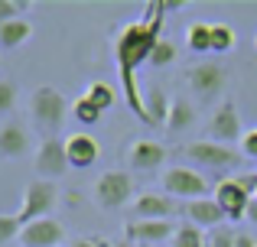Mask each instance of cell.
Returning <instances> with one entry per match:
<instances>
[{
	"label": "cell",
	"instance_id": "1",
	"mask_svg": "<svg viewBox=\"0 0 257 247\" xmlns=\"http://www.w3.org/2000/svg\"><path fill=\"white\" fill-rule=\"evenodd\" d=\"M163 10L166 4H150V17L140 23H127L120 26L117 39H114V59H117V72H120V85H124V101L140 121H147V108H144V91L137 85V65H147L153 46L160 43V30H163Z\"/></svg>",
	"mask_w": 257,
	"mask_h": 247
},
{
	"label": "cell",
	"instance_id": "2",
	"mask_svg": "<svg viewBox=\"0 0 257 247\" xmlns=\"http://www.w3.org/2000/svg\"><path fill=\"white\" fill-rule=\"evenodd\" d=\"M65 114H69V101H65V95L59 88H52V85H39L36 91L30 95V117L33 124L39 127V130H59L65 121Z\"/></svg>",
	"mask_w": 257,
	"mask_h": 247
},
{
	"label": "cell",
	"instance_id": "3",
	"mask_svg": "<svg viewBox=\"0 0 257 247\" xmlns=\"http://www.w3.org/2000/svg\"><path fill=\"white\" fill-rule=\"evenodd\" d=\"M94 205L104 211H114V208H124L127 202H137L134 198V176L127 169H107L94 179Z\"/></svg>",
	"mask_w": 257,
	"mask_h": 247
},
{
	"label": "cell",
	"instance_id": "4",
	"mask_svg": "<svg viewBox=\"0 0 257 247\" xmlns=\"http://www.w3.org/2000/svg\"><path fill=\"white\" fill-rule=\"evenodd\" d=\"M56 205H59V185L46 182V179H33L23 189V202H20L17 221L26 228V224L39 221V218H52V208H56Z\"/></svg>",
	"mask_w": 257,
	"mask_h": 247
},
{
	"label": "cell",
	"instance_id": "5",
	"mask_svg": "<svg viewBox=\"0 0 257 247\" xmlns=\"http://www.w3.org/2000/svg\"><path fill=\"white\" fill-rule=\"evenodd\" d=\"M160 185L163 192L176 202H199V198L208 195V182L199 169H189V166H166L163 176H160Z\"/></svg>",
	"mask_w": 257,
	"mask_h": 247
},
{
	"label": "cell",
	"instance_id": "6",
	"mask_svg": "<svg viewBox=\"0 0 257 247\" xmlns=\"http://www.w3.org/2000/svg\"><path fill=\"white\" fill-rule=\"evenodd\" d=\"M186 159H192L195 166H205V169H231L241 163V153L234 146L215 143V140H195V143L182 146Z\"/></svg>",
	"mask_w": 257,
	"mask_h": 247
},
{
	"label": "cell",
	"instance_id": "7",
	"mask_svg": "<svg viewBox=\"0 0 257 247\" xmlns=\"http://www.w3.org/2000/svg\"><path fill=\"white\" fill-rule=\"evenodd\" d=\"M33 169H36L39 179H46V182H56V179H62L65 172L72 169L69 166V153H65V140L59 137H46L43 143L36 146V156H33Z\"/></svg>",
	"mask_w": 257,
	"mask_h": 247
},
{
	"label": "cell",
	"instance_id": "8",
	"mask_svg": "<svg viewBox=\"0 0 257 247\" xmlns=\"http://www.w3.org/2000/svg\"><path fill=\"white\" fill-rule=\"evenodd\" d=\"M208 140H215V143H225V146H231L234 140H244V133H241L238 104H234L231 98H225V101H221L218 108L212 111V121H208Z\"/></svg>",
	"mask_w": 257,
	"mask_h": 247
},
{
	"label": "cell",
	"instance_id": "9",
	"mask_svg": "<svg viewBox=\"0 0 257 247\" xmlns=\"http://www.w3.org/2000/svg\"><path fill=\"white\" fill-rule=\"evenodd\" d=\"M176 211H182V202L170 198L166 192H140L137 202H134L137 221H170Z\"/></svg>",
	"mask_w": 257,
	"mask_h": 247
},
{
	"label": "cell",
	"instance_id": "10",
	"mask_svg": "<svg viewBox=\"0 0 257 247\" xmlns=\"http://www.w3.org/2000/svg\"><path fill=\"white\" fill-rule=\"evenodd\" d=\"M62 241H65V228L56 218H39V221L26 224L17 237L20 247H62Z\"/></svg>",
	"mask_w": 257,
	"mask_h": 247
},
{
	"label": "cell",
	"instance_id": "11",
	"mask_svg": "<svg viewBox=\"0 0 257 247\" xmlns=\"http://www.w3.org/2000/svg\"><path fill=\"white\" fill-rule=\"evenodd\" d=\"M225 65L218 62H195L189 69V88L195 91L199 98H212L225 91Z\"/></svg>",
	"mask_w": 257,
	"mask_h": 247
},
{
	"label": "cell",
	"instance_id": "12",
	"mask_svg": "<svg viewBox=\"0 0 257 247\" xmlns=\"http://www.w3.org/2000/svg\"><path fill=\"white\" fill-rule=\"evenodd\" d=\"M176 228H179V224H173V221H134L131 218V221L124 224V241L140 244V247L163 244V241H173Z\"/></svg>",
	"mask_w": 257,
	"mask_h": 247
},
{
	"label": "cell",
	"instance_id": "13",
	"mask_svg": "<svg viewBox=\"0 0 257 247\" xmlns=\"http://www.w3.org/2000/svg\"><path fill=\"white\" fill-rule=\"evenodd\" d=\"M212 198L218 202V208L225 211V218H231V221L244 218L247 215V205H251V195H247L234 179H221V182L215 185V195Z\"/></svg>",
	"mask_w": 257,
	"mask_h": 247
},
{
	"label": "cell",
	"instance_id": "14",
	"mask_svg": "<svg viewBox=\"0 0 257 247\" xmlns=\"http://www.w3.org/2000/svg\"><path fill=\"white\" fill-rule=\"evenodd\" d=\"M33 146V137L20 121L0 124V159H23Z\"/></svg>",
	"mask_w": 257,
	"mask_h": 247
},
{
	"label": "cell",
	"instance_id": "15",
	"mask_svg": "<svg viewBox=\"0 0 257 247\" xmlns=\"http://www.w3.org/2000/svg\"><path fill=\"white\" fill-rule=\"evenodd\" d=\"M182 215L189 218V224H195V228H202V231H215V228H221V224L228 221L225 211L218 208V202H215V198L182 202Z\"/></svg>",
	"mask_w": 257,
	"mask_h": 247
},
{
	"label": "cell",
	"instance_id": "16",
	"mask_svg": "<svg viewBox=\"0 0 257 247\" xmlns=\"http://www.w3.org/2000/svg\"><path fill=\"white\" fill-rule=\"evenodd\" d=\"M127 163H131V169L153 172L166 163V146L157 140H134V146L127 150Z\"/></svg>",
	"mask_w": 257,
	"mask_h": 247
},
{
	"label": "cell",
	"instance_id": "17",
	"mask_svg": "<svg viewBox=\"0 0 257 247\" xmlns=\"http://www.w3.org/2000/svg\"><path fill=\"white\" fill-rule=\"evenodd\" d=\"M65 153H69V166L72 169H88L98 163V140L91 133H69L65 137Z\"/></svg>",
	"mask_w": 257,
	"mask_h": 247
},
{
	"label": "cell",
	"instance_id": "18",
	"mask_svg": "<svg viewBox=\"0 0 257 247\" xmlns=\"http://www.w3.org/2000/svg\"><path fill=\"white\" fill-rule=\"evenodd\" d=\"M170 98H166L163 88H147L144 91V108H147V127H166V117H170Z\"/></svg>",
	"mask_w": 257,
	"mask_h": 247
},
{
	"label": "cell",
	"instance_id": "19",
	"mask_svg": "<svg viewBox=\"0 0 257 247\" xmlns=\"http://www.w3.org/2000/svg\"><path fill=\"white\" fill-rule=\"evenodd\" d=\"M30 36H33V23L26 17L10 20V23L0 26V49H20Z\"/></svg>",
	"mask_w": 257,
	"mask_h": 247
},
{
	"label": "cell",
	"instance_id": "20",
	"mask_svg": "<svg viewBox=\"0 0 257 247\" xmlns=\"http://www.w3.org/2000/svg\"><path fill=\"white\" fill-rule=\"evenodd\" d=\"M186 46H189L192 52H199V56L212 52V23H202V20L189 23V30H186Z\"/></svg>",
	"mask_w": 257,
	"mask_h": 247
},
{
	"label": "cell",
	"instance_id": "21",
	"mask_svg": "<svg viewBox=\"0 0 257 247\" xmlns=\"http://www.w3.org/2000/svg\"><path fill=\"white\" fill-rule=\"evenodd\" d=\"M192 117H195L192 104H189L186 98H173V104H170V117H166V130H170V133L186 130V127H192Z\"/></svg>",
	"mask_w": 257,
	"mask_h": 247
},
{
	"label": "cell",
	"instance_id": "22",
	"mask_svg": "<svg viewBox=\"0 0 257 247\" xmlns=\"http://www.w3.org/2000/svg\"><path fill=\"white\" fill-rule=\"evenodd\" d=\"M82 98H85V101H91L94 108H98L101 114H104V111L114 104V88H111L107 82H91V85H88V91H85Z\"/></svg>",
	"mask_w": 257,
	"mask_h": 247
},
{
	"label": "cell",
	"instance_id": "23",
	"mask_svg": "<svg viewBox=\"0 0 257 247\" xmlns=\"http://www.w3.org/2000/svg\"><path fill=\"white\" fill-rule=\"evenodd\" d=\"M170 247H205V231L195 228V224H179Z\"/></svg>",
	"mask_w": 257,
	"mask_h": 247
},
{
	"label": "cell",
	"instance_id": "24",
	"mask_svg": "<svg viewBox=\"0 0 257 247\" xmlns=\"http://www.w3.org/2000/svg\"><path fill=\"white\" fill-rule=\"evenodd\" d=\"M173 62H176V46L170 43V39H160V43L153 46L147 65H150V69H166V65H173Z\"/></svg>",
	"mask_w": 257,
	"mask_h": 247
},
{
	"label": "cell",
	"instance_id": "25",
	"mask_svg": "<svg viewBox=\"0 0 257 247\" xmlns=\"http://www.w3.org/2000/svg\"><path fill=\"white\" fill-rule=\"evenodd\" d=\"M234 49V30L228 23H212V52H231Z\"/></svg>",
	"mask_w": 257,
	"mask_h": 247
},
{
	"label": "cell",
	"instance_id": "26",
	"mask_svg": "<svg viewBox=\"0 0 257 247\" xmlns=\"http://www.w3.org/2000/svg\"><path fill=\"white\" fill-rule=\"evenodd\" d=\"M72 114H75V121H78V124H85V127H91V124H98V121H101V111L94 108L91 101H85V98H78V101L72 104Z\"/></svg>",
	"mask_w": 257,
	"mask_h": 247
},
{
	"label": "cell",
	"instance_id": "27",
	"mask_svg": "<svg viewBox=\"0 0 257 247\" xmlns=\"http://www.w3.org/2000/svg\"><path fill=\"white\" fill-rule=\"evenodd\" d=\"M205 247H238V237H234L231 228H215V231H205Z\"/></svg>",
	"mask_w": 257,
	"mask_h": 247
},
{
	"label": "cell",
	"instance_id": "28",
	"mask_svg": "<svg viewBox=\"0 0 257 247\" xmlns=\"http://www.w3.org/2000/svg\"><path fill=\"white\" fill-rule=\"evenodd\" d=\"M20 231H23V224L17 221V215H0V247L7 241H17Z\"/></svg>",
	"mask_w": 257,
	"mask_h": 247
},
{
	"label": "cell",
	"instance_id": "29",
	"mask_svg": "<svg viewBox=\"0 0 257 247\" xmlns=\"http://www.w3.org/2000/svg\"><path fill=\"white\" fill-rule=\"evenodd\" d=\"M17 104V85L10 78H0V114H10Z\"/></svg>",
	"mask_w": 257,
	"mask_h": 247
},
{
	"label": "cell",
	"instance_id": "30",
	"mask_svg": "<svg viewBox=\"0 0 257 247\" xmlns=\"http://www.w3.org/2000/svg\"><path fill=\"white\" fill-rule=\"evenodd\" d=\"M26 10V4H17V0H0V26L10 23V20H20Z\"/></svg>",
	"mask_w": 257,
	"mask_h": 247
},
{
	"label": "cell",
	"instance_id": "31",
	"mask_svg": "<svg viewBox=\"0 0 257 247\" xmlns=\"http://www.w3.org/2000/svg\"><path fill=\"white\" fill-rule=\"evenodd\" d=\"M72 247H114L104 234H85V237H75Z\"/></svg>",
	"mask_w": 257,
	"mask_h": 247
},
{
	"label": "cell",
	"instance_id": "32",
	"mask_svg": "<svg viewBox=\"0 0 257 247\" xmlns=\"http://www.w3.org/2000/svg\"><path fill=\"white\" fill-rule=\"evenodd\" d=\"M241 156H247V159H257V127L244 133V140H241Z\"/></svg>",
	"mask_w": 257,
	"mask_h": 247
},
{
	"label": "cell",
	"instance_id": "33",
	"mask_svg": "<svg viewBox=\"0 0 257 247\" xmlns=\"http://www.w3.org/2000/svg\"><path fill=\"white\" fill-rule=\"evenodd\" d=\"M234 182H238V185H241V189H244L251 198L257 195V172H244V176H234Z\"/></svg>",
	"mask_w": 257,
	"mask_h": 247
},
{
	"label": "cell",
	"instance_id": "34",
	"mask_svg": "<svg viewBox=\"0 0 257 247\" xmlns=\"http://www.w3.org/2000/svg\"><path fill=\"white\" fill-rule=\"evenodd\" d=\"M244 218H247V221H254V224H257V202H254V198H251V205H247V215H244Z\"/></svg>",
	"mask_w": 257,
	"mask_h": 247
},
{
	"label": "cell",
	"instance_id": "35",
	"mask_svg": "<svg viewBox=\"0 0 257 247\" xmlns=\"http://www.w3.org/2000/svg\"><path fill=\"white\" fill-rule=\"evenodd\" d=\"M114 247H134L131 241H114Z\"/></svg>",
	"mask_w": 257,
	"mask_h": 247
},
{
	"label": "cell",
	"instance_id": "36",
	"mask_svg": "<svg viewBox=\"0 0 257 247\" xmlns=\"http://www.w3.org/2000/svg\"><path fill=\"white\" fill-rule=\"evenodd\" d=\"M147 247H166V244H147Z\"/></svg>",
	"mask_w": 257,
	"mask_h": 247
},
{
	"label": "cell",
	"instance_id": "37",
	"mask_svg": "<svg viewBox=\"0 0 257 247\" xmlns=\"http://www.w3.org/2000/svg\"><path fill=\"white\" fill-rule=\"evenodd\" d=\"M254 49H257V39H254Z\"/></svg>",
	"mask_w": 257,
	"mask_h": 247
},
{
	"label": "cell",
	"instance_id": "38",
	"mask_svg": "<svg viewBox=\"0 0 257 247\" xmlns=\"http://www.w3.org/2000/svg\"><path fill=\"white\" fill-rule=\"evenodd\" d=\"M254 202H257V195H254Z\"/></svg>",
	"mask_w": 257,
	"mask_h": 247
}]
</instances>
